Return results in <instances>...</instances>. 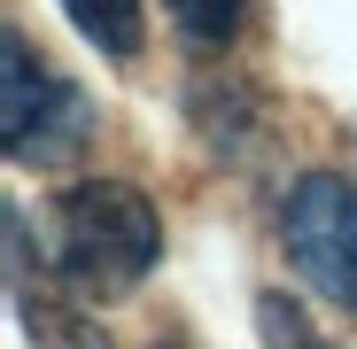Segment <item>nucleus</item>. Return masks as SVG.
Wrapping results in <instances>:
<instances>
[{"mask_svg": "<svg viewBox=\"0 0 357 349\" xmlns=\"http://www.w3.org/2000/svg\"><path fill=\"white\" fill-rule=\"evenodd\" d=\"M171 8V24L187 31L195 47H225L233 31H241V16H249V0H163Z\"/></svg>", "mask_w": 357, "mask_h": 349, "instance_id": "nucleus-5", "label": "nucleus"}, {"mask_svg": "<svg viewBox=\"0 0 357 349\" xmlns=\"http://www.w3.org/2000/svg\"><path fill=\"white\" fill-rule=\"evenodd\" d=\"M0 63H8V78H0V132H8V163H70L93 132V109L86 93L31 54L24 31L0 39Z\"/></svg>", "mask_w": 357, "mask_h": 349, "instance_id": "nucleus-2", "label": "nucleus"}, {"mask_svg": "<svg viewBox=\"0 0 357 349\" xmlns=\"http://www.w3.org/2000/svg\"><path fill=\"white\" fill-rule=\"evenodd\" d=\"M280 241L311 295H326L334 311H357V187L342 171H303L287 187Z\"/></svg>", "mask_w": 357, "mask_h": 349, "instance_id": "nucleus-3", "label": "nucleus"}, {"mask_svg": "<svg viewBox=\"0 0 357 349\" xmlns=\"http://www.w3.org/2000/svg\"><path fill=\"white\" fill-rule=\"evenodd\" d=\"M163 256V225L155 202L125 179H86L54 210V272H63L86 303H116L155 272Z\"/></svg>", "mask_w": 357, "mask_h": 349, "instance_id": "nucleus-1", "label": "nucleus"}, {"mask_svg": "<svg viewBox=\"0 0 357 349\" xmlns=\"http://www.w3.org/2000/svg\"><path fill=\"white\" fill-rule=\"evenodd\" d=\"M63 16L101 47L116 54V63H132V54L148 47V24H140V0H63Z\"/></svg>", "mask_w": 357, "mask_h": 349, "instance_id": "nucleus-4", "label": "nucleus"}, {"mask_svg": "<svg viewBox=\"0 0 357 349\" xmlns=\"http://www.w3.org/2000/svg\"><path fill=\"white\" fill-rule=\"evenodd\" d=\"M257 318H264V341H272V349H334V341H319V334H311V318H303V311L280 303V295H264V303H257Z\"/></svg>", "mask_w": 357, "mask_h": 349, "instance_id": "nucleus-6", "label": "nucleus"}]
</instances>
